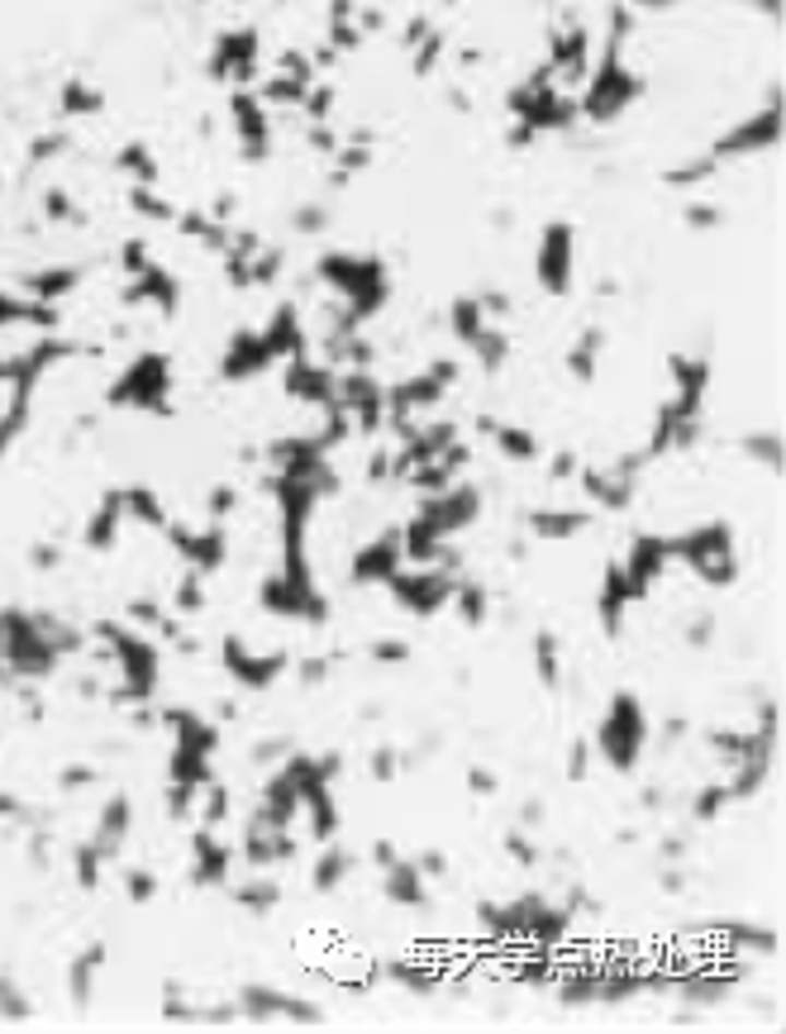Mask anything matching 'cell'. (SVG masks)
Listing matches in <instances>:
<instances>
[{"label":"cell","instance_id":"cell-1","mask_svg":"<svg viewBox=\"0 0 786 1034\" xmlns=\"http://www.w3.org/2000/svg\"><path fill=\"white\" fill-rule=\"evenodd\" d=\"M477 925H481V935L505 949H515V944L558 949L572 929V911L553 906V901L539 892H524L515 901H477Z\"/></svg>","mask_w":786,"mask_h":1034},{"label":"cell","instance_id":"cell-2","mask_svg":"<svg viewBox=\"0 0 786 1034\" xmlns=\"http://www.w3.org/2000/svg\"><path fill=\"white\" fill-rule=\"evenodd\" d=\"M91 634L110 649L115 667H120V687L110 691V701L115 705L153 701V687H157V639L139 634L129 620H100Z\"/></svg>","mask_w":786,"mask_h":1034},{"label":"cell","instance_id":"cell-3","mask_svg":"<svg viewBox=\"0 0 786 1034\" xmlns=\"http://www.w3.org/2000/svg\"><path fill=\"white\" fill-rule=\"evenodd\" d=\"M648 744H653V725H648L644 701H639L634 691H615L610 705L600 711L596 735H592L596 758H600V763H610L615 772H634Z\"/></svg>","mask_w":786,"mask_h":1034},{"label":"cell","instance_id":"cell-4","mask_svg":"<svg viewBox=\"0 0 786 1034\" xmlns=\"http://www.w3.org/2000/svg\"><path fill=\"white\" fill-rule=\"evenodd\" d=\"M672 562H687L705 586H734L739 582V554H734V525L729 520H711V525L681 530L667 539Z\"/></svg>","mask_w":786,"mask_h":1034},{"label":"cell","instance_id":"cell-5","mask_svg":"<svg viewBox=\"0 0 786 1034\" xmlns=\"http://www.w3.org/2000/svg\"><path fill=\"white\" fill-rule=\"evenodd\" d=\"M453 586H457V572H443V568H410V572H396V578L386 582L391 601L405 610V615H419V620H434L439 610H449L453 601Z\"/></svg>","mask_w":786,"mask_h":1034},{"label":"cell","instance_id":"cell-6","mask_svg":"<svg viewBox=\"0 0 786 1034\" xmlns=\"http://www.w3.org/2000/svg\"><path fill=\"white\" fill-rule=\"evenodd\" d=\"M219 663H225V673L239 682L243 691H272L282 682V673L291 667V653L286 649H253L243 644L239 634H225V644H219Z\"/></svg>","mask_w":786,"mask_h":1034},{"label":"cell","instance_id":"cell-7","mask_svg":"<svg viewBox=\"0 0 786 1034\" xmlns=\"http://www.w3.org/2000/svg\"><path fill=\"white\" fill-rule=\"evenodd\" d=\"M405 568V539L401 530H382L377 539H367L348 562L353 586H386Z\"/></svg>","mask_w":786,"mask_h":1034},{"label":"cell","instance_id":"cell-8","mask_svg":"<svg viewBox=\"0 0 786 1034\" xmlns=\"http://www.w3.org/2000/svg\"><path fill=\"white\" fill-rule=\"evenodd\" d=\"M620 568L629 578L634 601H648V592L663 582V572L672 568V548H667L663 534H634V539H629V554L620 558Z\"/></svg>","mask_w":786,"mask_h":1034},{"label":"cell","instance_id":"cell-9","mask_svg":"<svg viewBox=\"0 0 786 1034\" xmlns=\"http://www.w3.org/2000/svg\"><path fill=\"white\" fill-rule=\"evenodd\" d=\"M110 405H134V411L167 415V363L163 358H139L124 372L120 387H110Z\"/></svg>","mask_w":786,"mask_h":1034},{"label":"cell","instance_id":"cell-10","mask_svg":"<svg viewBox=\"0 0 786 1034\" xmlns=\"http://www.w3.org/2000/svg\"><path fill=\"white\" fill-rule=\"evenodd\" d=\"M243 858L253 872H272V868H282V863H291L296 858L291 830H286V824H272L267 816L253 810V816H248V830H243Z\"/></svg>","mask_w":786,"mask_h":1034},{"label":"cell","instance_id":"cell-11","mask_svg":"<svg viewBox=\"0 0 786 1034\" xmlns=\"http://www.w3.org/2000/svg\"><path fill=\"white\" fill-rule=\"evenodd\" d=\"M777 139H782V110H777V100H772L767 110H758V115H749V120H743L739 129H729V134L711 148V158H715V163H725V158H749V153L772 148Z\"/></svg>","mask_w":786,"mask_h":1034},{"label":"cell","instance_id":"cell-12","mask_svg":"<svg viewBox=\"0 0 786 1034\" xmlns=\"http://www.w3.org/2000/svg\"><path fill=\"white\" fill-rule=\"evenodd\" d=\"M534 277H539V286L548 296H568L572 292V225L553 219V225L544 229L539 268H534Z\"/></svg>","mask_w":786,"mask_h":1034},{"label":"cell","instance_id":"cell-13","mask_svg":"<svg viewBox=\"0 0 786 1034\" xmlns=\"http://www.w3.org/2000/svg\"><path fill=\"white\" fill-rule=\"evenodd\" d=\"M167 534H172V548H177L181 558H187L191 572L210 578V572L225 568L229 539H225V530H219V525H210V530H201V534H191V530H181V525H167Z\"/></svg>","mask_w":786,"mask_h":1034},{"label":"cell","instance_id":"cell-14","mask_svg":"<svg viewBox=\"0 0 786 1034\" xmlns=\"http://www.w3.org/2000/svg\"><path fill=\"white\" fill-rule=\"evenodd\" d=\"M229 863H234V848L219 840L210 824H201V830L191 834V882L195 887H225L229 882Z\"/></svg>","mask_w":786,"mask_h":1034},{"label":"cell","instance_id":"cell-15","mask_svg":"<svg viewBox=\"0 0 786 1034\" xmlns=\"http://www.w3.org/2000/svg\"><path fill=\"white\" fill-rule=\"evenodd\" d=\"M639 601L629 592V578L620 562H606V578H600V596H596V620H600V634L606 639H620L624 634V620L629 610H634Z\"/></svg>","mask_w":786,"mask_h":1034},{"label":"cell","instance_id":"cell-16","mask_svg":"<svg viewBox=\"0 0 786 1034\" xmlns=\"http://www.w3.org/2000/svg\"><path fill=\"white\" fill-rule=\"evenodd\" d=\"M749 967H743L739 959H734L729 967H701V973H687V977H677L672 987H677V997L681 1001H691V1006H719L734 991V982H739Z\"/></svg>","mask_w":786,"mask_h":1034},{"label":"cell","instance_id":"cell-17","mask_svg":"<svg viewBox=\"0 0 786 1034\" xmlns=\"http://www.w3.org/2000/svg\"><path fill=\"white\" fill-rule=\"evenodd\" d=\"M382 896L401 911H425L429 906V877L419 872L415 858H396L391 868H382Z\"/></svg>","mask_w":786,"mask_h":1034},{"label":"cell","instance_id":"cell-18","mask_svg":"<svg viewBox=\"0 0 786 1034\" xmlns=\"http://www.w3.org/2000/svg\"><path fill=\"white\" fill-rule=\"evenodd\" d=\"M291 1001H296L291 991L248 982L239 991V1020H248V1025H277V1020H291Z\"/></svg>","mask_w":786,"mask_h":1034},{"label":"cell","instance_id":"cell-19","mask_svg":"<svg viewBox=\"0 0 786 1034\" xmlns=\"http://www.w3.org/2000/svg\"><path fill=\"white\" fill-rule=\"evenodd\" d=\"M129 830H134V806H129L124 792H115L110 801L100 806V820H96V830H91V844H96L105 858H115L124 848Z\"/></svg>","mask_w":786,"mask_h":1034},{"label":"cell","instance_id":"cell-20","mask_svg":"<svg viewBox=\"0 0 786 1034\" xmlns=\"http://www.w3.org/2000/svg\"><path fill=\"white\" fill-rule=\"evenodd\" d=\"M725 939H729V959H772V953L782 949L777 929H763L753 920H729Z\"/></svg>","mask_w":786,"mask_h":1034},{"label":"cell","instance_id":"cell-21","mask_svg":"<svg viewBox=\"0 0 786 1034\" xmlns=\"http://www.w3.org/2000/svg\"><path fill=\"white\" fill-rule=\"evenodd\" d=\"M353 868H358V858H353L338 840H330V844H324V854L314 858V868H310V887H314L320 896H330V892H338V887L348 882Z\"/></svg>","mask_w":786,"mask_h":1034},{"label":"cell","instance_id":"cell-22","mask_svg":"<svg viewBox=\"0 0 786 1034\" xmlns=\"http://www.w3.org/2000/svg\"><path fill=\"white\" fill-rule=\"evenodd\" d=\"M229 901L243 915H272V911H277V901H282V882H277V877H262V872L243 877V882L229 887Z\"/></svg>","mask_w":786,"mask_h":1034},{"label":"cell","instance_id":"cell-23","mask_svg":"<svg viewBox=\"0 0 786 1034\" xmlns=\"http://www.w3.org/2000/svg\"><path fill=\"white\" fill-rule=\"evenodd\" d=\"M120 520H124V491H110L100 501V510L86 525V548L91 554H110L115 539H120Z\"/></svg>","mask_w":786,"mask_h":1034},{"label":"cell","instance_id":"cell-24","mask_svg":"<svg viewBox=\"0 0 786 1034\" xmlns=\"http://www.w3.org/2000/svg\"><path fill=\"white\" fill-rule=\"evenodd\" d=\"M586 525H592V515L586 510H534L529 515V534L534 539H576Z\"/></svg>","mask_w":786,"mask_h":1034},{"label":"cell","instance_id":"cell-25","mask_svg":"<svg viewBox=\"0 0 786 1034\" xmlns=\"http://www.w3.org/2000/svg\"><path fill=\"white\" fill-rule=\"evenodd\" d=\"M449 606H457L453 615L467 625V630H481V625L491 620V592L481 582H472V578H457Z\"/></svg>","mask_w":786,"mask_h":1034},{"label":"cell","instance_id":"cell-26","mask_svg":"<svg viewBox=\"0 0 786 1034\" xmlns=\"http://www.w3.org/2000/svg\"><path fill=\"white\" fill-rule=\"evenodd\" d=\"M534 677H539L544 691L562 687V639L553 630H534Z\"/></svg>","mask_w":786,"mask_h":1034},{"label":"cell","instance_id":"cell-27","mask_svg":"<svg viewBox=\"0 0 786 1034\" xmlns=\"http://www.w3.org/2000/svg\"><path fill=\"white\" fill-rule=\"evenodd\" d=\"M481 429L496 439V449H501L510 463H539L544 443L529 435V429H515V425H496V420H481Z\"/></svg>","mask_w":786,"mask_h":1034},{"label":"cell","instance_id":"cell-28","mask_svg":"<svg viewBox=\"0 0 786 1034\" xmlns=\"http://www.w3.org/2000/svg\"><path fill=\"white\" fill-rule=\"evenodd\" d=\"M100 967H105V944H91L86 953H76L72 959V973H68V987H72V1001L91 1006V991H96V977H100Z\"/></svg>","mask_w":786,"mask_h":1034},{"label":"cell","instance_id":"cell-29","mask_svg":"<svg viewBox=\"0 0 786 1034\" xmlns=\"http://www.w3.org/2000/svg\"><path fill=\"white\" fill-rule=\"evenodd\" d=\"M386 982H396L401 991H410V997H434L439 991V973H429V967H419L415 959H391L382 967Z\"/></svg>","mask_w":786,"mask_h":1034},{"label":"cell","instance_id":"cell-30","mask_svg":"<svg viewBox=\"0 0 786 1034\" xmlns=\"http://www.w3.org/2000/svg\"><path fill=\"white\" fill-rule=\"evenodd\" d=\"M558 982V1001L572 1006V1011H582V1006H596V982H600V967H572V973L553 977Z\"/></svg>","mask_w":786,"mask_h":1034},{"label":"cell","instance_id":"cell-31","mask_svg":"<svg viewBox=\"0 0 786 1034\" xmlns=\"http://www.w3.org/2000/svg\"><path fill=\"white\" fill-rule=\"evenodd\" d=\"M729 806H734V796H729V787H725V777H719V782H705V787H696V796H691V806H687V816L696 820V824H715Z\"/></svg>","mask_w":786,"mask_h":1034},{"label":"cell","instance_id":"cell-32","mask_svg":"<svg viewBox=\"0 0 786 1034\" xmlns=\"http://www.w3.org/2000/svg\"><path fill=\"white\" fill-rule=\"evenodd\" d=\"M600 348H606V334H600V330H586V334L572 344V353H568V372L576 377V382H592V377H596V358H600Z\"/></svg>","mask_w":786,"mask_h":1034},{"label":"cell","instance_id":"cell-33","mask_svg":"<svg viewBox=\"0 0 786 1034\" xmlns=\"http://www.w3.org/2000/svg\"><path fill=\"white\" fill-rule=\"evenodd\" d=\"M205 610V578L201 572H181V582H177V592H172V615H181V620H191V615H201Z\"/></svg>","mask_w":786,"mask_h":1034},{"label":"cell","instance_id":"cell-34","mask_svg":"<svg viewBox=\"0 0 786 1034\" xmlns=\"http://www.w3.org/2000/svg\"><path fill=\"white\" fill-rule=\"evenodd\" d=\"M105 863H110V858H105V854H100V848L91 844V840H82V844L72 848V868H76V882H82L86 892H96V887H100V868H105Z\"/></svg>","mask_w":786,"mask_h":1034},{"label":"cell","instance_id":"cell-35","mask_svg":"<svg viewBox=\"0 0 786 1034\" xmlns=\"http://www.w3.org/2000/svg\"><path fill=\"white\" fill-rule=\"evenodd\" d=\"M201 792H205V806H195V810H201V824H210V830H219V824L229 820V787H225V782H215V777H210Z\"/></svg>","mask_w":786,"mask_h":1034},{"label":"cell","instance_id":"cell-36","mask_svg":"<svg viewBox=\"0 0 786 1034\" xmlns=\"http://www.w3.org/2000/svg\"><path fill=\"white\" fill-rule=\"evenodd\" d=\"M501 848H505V858L515 863V868H524V872H534V868H539V863H544L539 844H534V840H529V834H524V830H510L505 840H501Z\"/></svg>","mask_w":786,"mask_h":1034},{"label":"cell","instance_id":"cell-37","mask_svg":"<svg viewBox=\"0 0 786 1034\" xmlns=\"http://www.w3.org/2000/svg\"><path fill=\"white\" fill-rule=\"evenodd\" d=\"M481 316H487V310H481V300H453V334L463 338V344H472V338L487 330Z\"/></svg>","mask_w":786,"mask_h":1034},{"label":"cell","instance_id":"cell-38","mask_svg":"<svg viewBox=\"0 0 786 1034\" xmlns=\"http://www.w3.org/2000/svg\"><path fill=\"white\" fill-rule=\"evenodd\" d=\"M338 667V653H310V658H300L296 663V677H300V687H324L330 682V673Z\"/></svg>","mask_w":786,"mask_h":1034},{"label":"cell","instance_id":"cell-39","mask_svg":"<svg viewBox=\"0 0 786 1034\" xmlns=\"http://www.w3.org/2000/svg\"><path fill=\"white\" fill-rule=\"evenodd\" d=\"M515 977L524 982V987H548V982L558 977V967H553V949H539L534 959H524L515 967Z\"/></svg>","mask_w":786,"mask_h":1034},{"label":"cell","instance_id":"cell-40","mask_svg":"<svg viewBox=\"0 0 786 1034\" xmlns=\"http://www.w3.org/2000/svg\"><path fill=\"white\" fill-rule=\"evenodd\" d=\"M29 1015H34V1006L20 991V982L0 973V1020H29Z\"/></svg>","mask_w":786,"mask_h":1034},{"label":"cell","instance_id":"cell-41","mask_svg":"<svg viewBox=\"0 0 786 1034\" xmlns=\"http://www.w3.org/2000/svg\"><path fill=\"white\" fill-rule=\"evenodd\" d=\"M120 887H124V896L134 901V906H148V901L157 896V877H153L148 868H124Z\"/></svg>","mask_w":786,"mask_h":1034},{"label":"cell","instance_id":"cell-42","mask_svg":"<svg viewBox=\"0 0 786 1034\" xmlns=\"http://www.w3.org/2000/svg\"><path fill=\"white\" fill-rule=\"evenodd\" d=\"M367 772H372V782H396L405 772V753L391 749V744H382V749H372V763H367Z\"/></svg>","mask_w":786,"mask_h":1034},{"label":"cell","instance_id":"cell-43","mask_svg":"<svg viewBox=\"0 0 786 1034\" xmlns=\"http://www.w3.org/2000/svg\"><path fill=\"white\" fill-rule=\"evenodd\" d=\"M592 758H596L592 739L576 735V739L568 744V782H586V777H592Z\"/></svg>","mask_w":786,"mask_h":1034},{"label":"cell","instance_id":"cell-44","mask_svg":"<svg viewBox=\"0 0 786 1034\" xmlns=\"http://www.w3.org/2000/svg\"><path fill=\"white\" fill-rule=\"evenodd\" d=\"M715 630H719V620H715V610H701L696 620L681 630V639H687V649H696V653H705L715 644Z\"/></svg>","mask_w":786,"mask_h":1034},{"label":"cell","instance_id":"cell-45","mask_svg":"<svg viewBox=\"0 0 786 1034\" xmlns=\"http://www.w3.org/2000/svg\"><path fill=\"white\" fill-rule=\"evenodd\" d=\"M743 453H749L753 463H767L772 473L782 467V439L777 435H749V439H743Z\"/></svg>","mask_w":786,"mask_h":1034},{"label":"cell","instance_id":"cell-46","mask_svg":"<svg viewBox=\"0 0 786 1034\" xmlns=\"http://www.w3.org/2000/svg\"><path fill=\"white\" fill-rule=\"evenodd\" d=\"M467 792L477 796V801H481V796H496V792H501V777H496L491 768L472 763V768H467Z\"/></svg>","mask_w":786,"mask_h":1034},{"label":"cell","instance_id":"cell-47","mask_svg":"<svg viewBox=\"0 0 786 1034\" xmlns=\"http://www.w3.org/2000/svg\"><path fill=\"white\" fill-rule=\"evenodd\" d=\"M129 625H139V630H157L163 625V610H157V601H129Z\"/></svg>","mask_w":786,"mask_h":1034},{"label":"cell","instance_id":"cell-48","mask_svg":"<svg viewBox=\"0 0 786 1034\" xmlns=\"http://www.w3.org/2000/svg\"><path fill=\"white\" fill-rule=\"evenodd\" d=\"M372 663H410V644H405V639H377Z\"/></svg>","mask_w":786,"mask_h":1034},{"label":"cell","instance_id":"cell-49","mask_svg":"<svg viewBox=\"0 0 786 1034\" xmlns=\"http://www.w3.org/2000/svg\"><path fill=\"white\" fill-rule=\"evenodd\" d=\"M291 749H296L291 739H262V744H253V763L267 768V763H277V758H286Z\"/></svg>","mask_w":786,"mask_h":1034},{"label":"cell","instance_id":"cell-50","mask_svg":"<svg viewBox=\"0 0 786 1034\" xmlns=\"http://www.w3.org/2000/svg\"><path fill=\"white\" fill-rule=\"evenodd\" d=\"M544 820H548V806L539 801V796H529V801L520 806V830H539Z\"/></svg>","mask_w":786,"mask_h":1034},{"label":"cell","instance_id":"cell-51","mask_svg":"<svg viewBox=\"0 0 786 1034\" xmlns=\"http://www.w3.org/2000/svg\"><path fill=\"white\" fill-rule=\"evenodd\" d=\"M415 863H419V872H425V877H449V858H443L439 848H425Z\"/></svg>","mask_w":786,"mask_h":1034},{"label":"cell","instance_id":"cell-52","mask_svg":"<svg viewBox=\"0 0 786 1034\" xmlns=\"http://www.w3.org/2000/svg\"><path fill=\"white\" fill-rule=\"evenodd\" d=\"M548 473H553V482H568L582 473V463H576V453H553V463H548Z\"/></svg>","mask_w":786,"mask_h":1034},{"label":"cell","instance_id":"cell-53","mask_svg":"<svg viewBox=\"0 0 786 1034\" xmlns=\"http://www.w3.org/2000/svg\"><path fill=\"white\" fill-rule=\"evenodd\" d=\"M91 782H96V772H91V768H62L58 787H62V792H72V787H91Z\"/></svg>","mask_w":786,"mask_h":1034},{"label":"cell","instance_id":"cell-54","mask_svg":"<svg viewBox=\"0 0 786 1034\" xmlns=\"http://www.w3.org/2000/svg\"><path fill=\"white\" fill-rule=\"evenodd\" d=\"M0 820H29V806L15 792H0Z\"/></svg>","mask_w":786,"mask_h":1034},{"label":"cell","instance_id":"cell-55","mask_svg":"<svg viewBox=\"0 0 786 1034\" xmlns=\"http://www.w3.org/2000/svg\"><path fill=\"white\" fill-rule=\"evenodd\" d=\"M719 219H725V215H719L715 205H687V225H696V229H705V225H719Z\"/></svg>","mask_w":786,"mask_h":1034},{"label":"cell","instance_id":"cell-56","mask_svg":"<svg viewBox=\"0 0 786 1034\" xmlns=\"http://www.w3.org/2000/svg\"><path fill=\"white\" fill-rule=\"evenodd\" d=\"M658 858H667V863H681V858H687V840H681V834H663V844H658Z\"/></svg>","mask_w":786,"mask_h":1034},{"label":"cell","instance_id":"cell-57","mask_svg":"<svg viewBox=\"0 0 786 1034\" xmlns=\"http://www.w3.org/2000/svg\"><path fill=\"white\" fill-rule=\"evenodd\" d=\"M396 858H401V848L391 844V840H377V844H372V863H377V868H391Z\"/></svg>","mask_w":786,"mask_h":1034},{"label":"cell","instance_id":"cell-58","mask_svg":"<svg viewBox=\"0 0 786 1034\" xmlns=\"http://www.w3.org/2000/svg\"><path fill=\"white\" fill-rule=\"evenodd\" d=\"M58 562H62V554H58V548H52V544H38V548H34V568H38V572L58 568Z\"/></svg>","mask_w":786,"mask_h":1034},{"label":"cell","instance_id":"cell-59","mask_svg":"<svg viewBox=\"0 0 786 1034\" xmlns=\"http://www.w3.org/2000/svg\"><path fill=\"white\" fill-rule=\"evenodd\" d=\"M658 887H663V892H667V896H677V892H681V887H687V872H681V868H667V872H663V882H658Z\"/></svg>","mask_w":786,"mask_h":1034},{"label":"cell","instance_id":"cell-60","mask_svg":"<svg viewBox=\"0 0 786 1034\" xmlns=\"http://www.w3.org/2000/svg\"><path fill=\"white\" fill-rule=\"evenodd\" d=\"M681 735H687V720H677V715L663 720V739H667V744H677Z\"/></svg>","mask_w":786,"mask_h":1034},{"label":"cell","instance_id":"cell-61","mask_svg":"<svg viewBox=\"0 0 786 1034\" xmlns=\"http://www.w3.org/2000/svg\"><path fill=\"white\" fill-rule=\"evenodd\" d=\"M644 806L658 810V806H663V787H648V792H644Z\"/></svg>","mask_w":786,"mask_h":1034}]
</instances>
